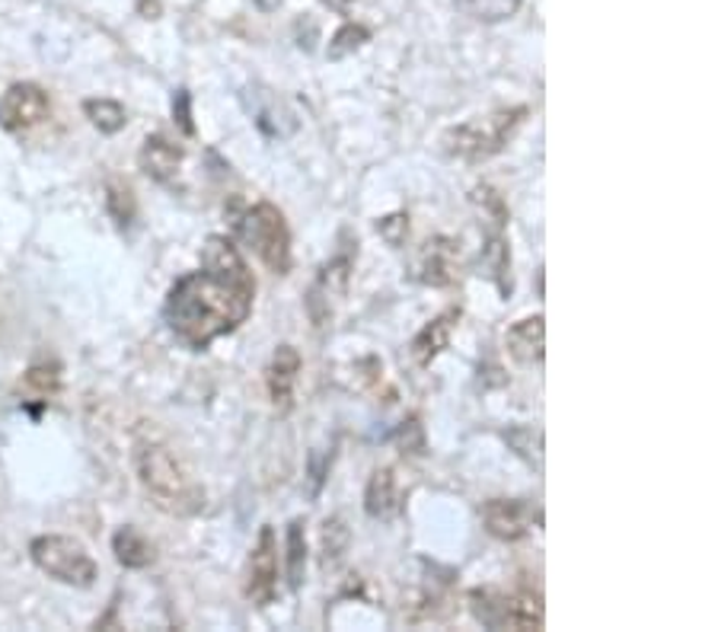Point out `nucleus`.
Returning <instances> with one entry per match:
<instances>
[{
	"label": "nucleus",
	"instance_id": "obj_1",
	"mask_svg": "<svg viewBox=\"0 0 718 632\" xmlns=\"http://www.w3.org/2000/svg\"><path fill=\"white\" fill-rule=\"evenodd\" d=\"M255 278L234 240L214 234L205 240L202 269L182 275L169 288L164 317L172 336L192 351H205L253 313Z\"/></svg>",
	"mask_w": 718,
	"mask_h": 632
},
{
	"label": "nucleus",
	"instance_id": "obj_2",
	"mask_svg": "<svg viewBox=\"0 0 718 632\" xmlns=\"http://www.w3.org/2000/svg\"><path fill=\"white\" fill-rule=\"evenodd\" d=\"M134 473L144 496L169 517H195L199 511H205V486L167 444L141 441L134 448Z\"/></svg>",
	"mask_w": 718,
	"mask_h": 632
},
{
	"label": "nucleus",
	"instance_id": "obj_3",
	"mask_svg": "<svg viewBox=\"0 0 718 632\" xmlns=\"http://www.w3.org/2000/svg\"><path fill=\"white\" fill-rule=\"evenodd\" d=\"M230 224L237 240L275 275L291 272V227L282 208L272 202H255L247 208H230Z\"/></svg>",
	"mask_w": 718,
	"mask_h": 632
},
{
	"label": "nucleus",
	"instance_id": "obj_4",
	"mask_svg": "<svg viewBox=\"0 0 718 632\" xmlns=\"http://www.w3.org/2000/svg\"><path fill=\"white\" fill-rule=\"evenodd\" d=\"M527 119V106H511V109H495L489 116H476L464 126L451 128L441 138V147L447 157H457L464 164H482L495 154L505 151L511 134Z\"/></svg>",
	"mask_w": 718,
	"mask_h": 632
},
{
	"label": "nucleus",
	"instance_id": "obj_5",
	"mask_svg": "<svg viewBox=\"0 0 718 632\" xmlns=\"http://www.w3.org/2000/svg\"><path fill=\"white\" fill-rule=\"evenodd\" d=\"M469 613L486 630H543L547 610L543 597L534 591H499L476 588L469 591Z\"/></svg>",
	"mask_w": 718,
	"mask_h": 632
},
{
	"label": "nucleus",
	"instance_id": "obj_6",
	"mask_svg": "<svg viewBox=\"0 0 718 632\" xmlns=\"http://www.w3.org/2000/svg\"><path fill=\"white\" fill-rule=\"evenodd\" d=\"M33 562L43 569L45 575H51L61 585L71 588H89L96 582V562L86 552V547L74 537L64 534H45L29 544Z\"/></svg>",
	"mask_w": 718,
	"mask_h": 632
},
{
	"label": "nucleus",
	"instance_id": "obj_7",
	"mask_svg": "<svg viewBox=\"0 0 718 632\" xmlns=\"http://www.w3.org/2000/svg\"><path fill=\"white\" fill-rule=\"evenodd\" d=\"M351 272H355V253L351 250H342L336 253L316 275V282L310 285L307 291V317L313 320V326H326L336 303L348 291V282H351Z\"/></svg>",
	"mask_w": 718,
	"mask_h": 632
},
{
	"label": "nucleus",
	"instance_id": "obj_8",
	"mask_svg": "<svg viewBox=\"0 0 718 632\" xmlns=\"http://www.w3.org/2000/svg\"><path fill=\"white\" fill-rule=\"evenodd\" d=\"M278 594V540L275 530L265 524L259 530L250 565H247V597L253 607H268Z\"/></svg>",
	"mask_w": 718,
	"mask_h": 632
},
{
	"label": "nucleus",
	"instance_id": "obj_9",
	"mask_svg": "<svg viewBox=\"0 0 718 632\" xmlns=\"http://www.w3.org/2000/svg\"><path fill=\"white\" fill-rule=\"evenodd\" d=\"M482 524L495 540L517 544L540 524V508L527 499H492L482 505Z\"/></svg>",
	"mask_w": 718,
	"mask_h": 632
},
{
	"label": "nucleus",
	"instance_id": "obj_10",
	"mask_svg": "<svg viewBox=\"0 0 718 632\" xmlns=\"http://www.w3.org/2000/svg\"><path fill=\"white\" fill-rule=\"evenodd\" d=\"M460 275V243H454L451 237H434L428 240L419 259H416V278L431 288H447L454 285Z\"/></svg>",
	"mask_w": 718,
	"mask_h": 632
},
{
	"label": "nucleus",
	"instance_id": "obj_11",
	"mask_svg": "<svg viewBox=\"0 0 718 632\" xmlns=\"http://www.w3.org/2000/svg\"><path fill=\"white\" fill-rule=\"evenodd\" d=\"M51 116V99L39 84H13L3 93V122L13 131H29Z\"/></svg>",
	"mask_w": 718,
	"mask_h": 632
},
{
	"label": "nucleus",
	"instance_id": "obj_12",
	"mask_svg": "<svg viewBox=\"0 0 718 632\" xmlns=\"http://www.w3.org/2000/svg\"><path fill=\"white\" fill-rule=\"evenodd\" d=\"M297 374H300V351L295 345H278L275 355H272V365L265 371L268 400H272V409L278 416H288L295 409Z\"/></svg>",
	"mask_w": 718,
	"mask_h": 632
},
{
	"label": "nucleus",
	"instance_id": "obj_13",
	"mask_svg": "<svg viewBox=\"0 0 718 632\" xmlns=\"http://www.w3.org/2000/svg\"><path fill=\"white\" fill-rule=\"evenodd\" d=\"M460 323V310L451 307L444 313H438L431 323H424L422 330L416 333L412 345H409V355L419 368H431L438 361V355H444V348L451 345V336Z\"/></svg>",
	"mask_w": 718,
	"mask_h": 632
},
{
	"label": "nucleus",
	"instance_id": "obj_14",
	"mask_svg": "<svg viewBox=\"0 0 718 632\" xmlns=\"http://www.w3.org/2000/svg\"><path fill=\"white\" fill-rule=\"evenodd\" d=\"M182 160H186V151L176 141H169L167 134H151L137 154V164L144 169V176H151L160 186H172Z\"/></svg>",
	"mask_w": 718,
	"mask_h": 632
},
{
	"label": "nucleus",
	"instance_id": "obj_15",
	"mask_svg": "<svg viewBox=\"0 0 718 632\" xmlns=\"http://www.w3.org/2000/svg\"><path fill=\"white\" fill-rule=\"evenodd\" d=\"M505 345L517 365H540L547 355V320L540 313L517 320L505 333Z\"/></svg>",
	"mask_w": 718,
	"mask_h": 632
},
{
	"label": "nucleus",
	"instance_id": "obj_16",
	"mask_svg": "<svg viewBox=\"0 0 718 632\" xmlns=\"http://www.w3.org/2000/svg\"><path fill=\"white\" fill-rule=\"evenodd\" d=\"M364 511L374 521H390L399 511V489H396V476L390 466L371 473L368 489H364Z\"/></svg>",
	"mask_w": 718,
	"mask_h": 632
},
{
	"label": "nucleus",
	"instance_id": "obj_17",
	"mask_svg": "<svg viewBox=\"0 0 718 632\" xmlns=\"http://www.w3.org/2000/svg\"><path fill=\"white\" fill-rule=\"evenodd\" d=\"M482 265L489 278L499 285L502 297H511V247H507L505 230H489V240L482 247Z\"/></svg>",
	"mask_w": 718,
	"mask_h": 632
},
{
	"label": "nucleus",
	"instance_id": "obj_18",
	"mask_svg": "<svg viewBox=\"0 0 718 632\" xmlns=\"http://www.w3.org/2000/svg\"><path fill=\"white\" fill-rule=\"evenodd\" d=\"M112 552L119 559V565H125V569H147L154 562V544L134 527H122L112 537Z\"/></svg>",
	"mask_w": 718,
	"mask_h": 632
},
{
	"label": "nucleus",
	"instance_id": "obj_19",
	"mask_svg": "<svg viewBox=\"0 0 718 632\" xmlns=\"http://www.w3.org/2000/svg\"><path fill=\"white\" fill-rule=\"evenodd\" d=\"M454 7L476 23H505L520 10V0H454Z\"/></svg>",
	"mask_w": 718,
	"mask_h": 632
},
{
	"label": "nucleus",
	"instance_id": "obj_20",
	"mask_svg": "<svg viewBox=\"0 0 718 632\" xmlns=\"http://www.w3.org/2000/svg\"><path fill=\"white\" fill-rule=\"evenodd\" d=\"M84 116L89 119V126L99 128L103 134H119L128 126L125 106L116 99H86Z\"/></svg>",
	"mask_w": 718,
	"mask_h": 632
},
{
	"label": "nucleus",
	"instance_id": "obj_21",
	"mask_svg": "<svg viewBox=\"0 0 718 632\" xmlns=\"http://www.w3.org/2000/svg\"><path fill=\"white\" fill-rule=\"evenodd\" d=\"M303 517H295L288 524V582L291 588L303 585V572H307V534H303Z\"/></svg>",
	"mask_w": 718,
	"mask_h": 632
},
{
	"label": "nucleus",
	"instance_id": "obj_22",
	"mask_svg": "<svg viewBox=\"0 0 718 632\" xmlns=\"http://www.w3.org/2000/svg\"><path fill=\"white\" fill-rule=\"evenodd\" d=\"M364 43H371V29L368 26H361V23H342L336 29V36L330 39V48H326V58L330 61H342V58H348V55H355L358 48Z\"/></svg>",
	"mask_w": 718,
	"mask_h": 632
},
{
	"label": "nucleus",
	"instance_id": "obj_23",
	"mask_svg": "<svg viewBox=\"0 0 718 632\" xmlns=\"http://www.w3.org/2000/svg\"><path fill=\"white\" fill-rule=\"evenodd\" d=\"M106 208L112 214V220L125 230L131 227V220H134V214H137V202H134V192L128 189L125 182H119V179H112L109 186H106Z\"/></svg>",
	"mask_w": 718,
	"mask_h": 632
},
{
	"label": "nucleus",
	"instance_id": "obj_24",
	"mask_svg": "<svg viewBox=\"0 0 718 632\" xmlns=\"http://www.w3.org/2000/svg\"><path fill=\"white\" fill-rule=\"evenodd\" d=\"M472 202H476V205L482 208V214H486L489 230H505L507 205L499 189H492V186H476V189H472Z\"/></svg>",
	"mask_w": 718,
	"mask_h": 632
},
{
	"label": "nucleus",
	"instance_id": "obj_25",
	"mask_svg": "<svg viewBox=\"0 0 718 632\" xmlns=\"http://www.w3.org/2000/svg\"><path fill=\"white\" fill-rule=\"evenodd\" d=\"M345 549H348V527H345L338 517L326 521V524H323V562H326V565H330V562H338Z\"/></svg>",
	"mask_w": 718,
	"mask_h": 632
},
{
	"label": "nucleus",
	"instance_id": "obj_26",
	"mask_svg": "<svg viewBox=\"0 0 718 632\" xmlns=\"http://www.w3.org/2000/svg\"><path fill=\"white\" fill-rule=\"evenodd\" d=\"M378 234L381 240H386V247L393 250H403L406 237H409V214L406 211H396V214H386L378 220Z\"/></svg>",
	"mask_w": 718,
	"mask_h": 632
},
{
	"label": "nucleus",
	"instance_id": "obj_27",
	"mask_svg": "<svg viewBox=\"0 0 718 632\" xmlns=\"http://www.w3.org/2000/svg\"><path fill=\"white\" fill-rule=\"evenodd\" d=\"M172 119L179 122V128L186 134H195V122H192V93L189 90H176L172 96Z\"/></svg>",
	"mask_w": 718,
	"mask_h": 632
},
{
	"label": "nucleus",
	"instance_id": "obj_28",
	"mask_svg": "<svg viewBox=\"0 0 718 632\" xmlns=\"http://www.w3.org/2000/svg\"><path fill=\"white\" fill-rule=\"evenodd\" d=\"M396 438H399V444L409 451V454H422L424 451V434H422V425L419 419L412 416L409 421H403V428L396 431Z\"/></svg>",
	"mask_w": 718,
	"mask_h": 632
},
{
	"label": "nucleus",
	"instance_id": "obj_29",
	"mask_svg": "<svg viewBox=\"0 0 718 632\" xmlns=\"http://www.w3.org/2000/svg\"><path fill=\"white\" fill-rule=\"evenodd\" d=\"M26 386H33V390L39 393V400H45L48 393H55V386H58V374H55V371H48V368H33V371L26 374Z\"/></svg>",
	"mask_w": 718,
	"mask_h": 632
},
{
	"label": "nucleus",
	"instance_id": "obj_30",
	"mask_svg": "<svg viewBox=\"0 0 718 632\" xmlns=\"http://www.w3.org/2000/svg\"><path fill=\"white\" fill-rule=\"evenodd\" d=\"M320 3H323V7H330V10H336V13H342V16H345V13L351 10V3H355V0H320Z\"/></svg>",
	"mask_w": 718,
	"mask_h": 632
},
{
	"label": "nucleus",
	"instance_id": "obj_31",
	"mask_svg": "<svg viewBox=\"0 0 718 632\" xmlns=\"http://www.w3.org/2000/svg\"><path fill=\"white\" fill-rule=\"evenodd\" d=\"M141 13H144L147 20H157V13H160V3H157V0H141Z\"/></svg>",
	"mask_w": 718,
	"mask_h": 632
}]
</instances>
